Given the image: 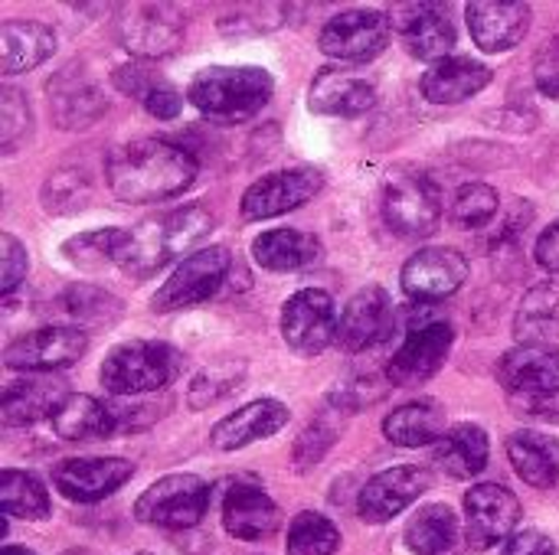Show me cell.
<instances>
[{
    "mask_svg": "<svg viewBox=\"0 0 559 555\" xmlns=\"http://www.w3.org/2000/svg\"><path fill=\"white\" fill-rule=\"evenodd\" d=\"M134 478V464L124 458H69L52 471L56 491L72 504H98Z\"/></svg>",
    "mask_w": 559,
    "mask_h": 555,
    "instance_id": "cell-15",
    "label": "cell"
},
{
    "mask_svg": "<svg viewBox=\"0 0 559 555\" xmlns=\"http://www.w3.org/2000/svg\"><path fill=\"white\" fill-rule=\"evenodd\" d=\"M141 101H144V108H147L154 118H160V121H174V118L180 114V108H183L180 92H177L167 79H160Z\"/></svg>",
    "mask_w": 559,
    "mask_h": 555,
    "instance_id": "cell-46",
    "label": "cell"
},
{
    "mask_svg": "<svg viewBox=\"0 0 559 555\" xmlns=\"http://www.w3.org/2000/svg\"><path fill=\"white\" fill-rule=\"evenodd\" d=\"M26 131H29V105H26L23 92L7 85L0 92V147L7 154L16 150L20 137H26Z\"/></svg>",
    "mask_w": 559,
    "mask_h": 555,
    "instance_id": "cell-43",
    "label": "cell"
},
{
    "mask_svg": "<svg viewBox=\"0 0 559 555\" xmlns=\"http://www.w3.org/2000/svg\"><path fill=\"white\" fill-rule=\"evenodd\" d=\"M468 278V262L462 252L436 245V249H419L406 265H403V291L413 301H442L455 294Z\"/></svg>",
    "mask_w": 559,
    "mask_h": 555,
    "instance_id": "cell-17",
    "label": "cell"
},
{
    "mask_svg": "<svg viewBox=\"0 0 559 555\" xmlns=\"http://www.w3.org/2000/svg\"><path fill=\"white\" fill-rule=\"evenodd\" d=\"M242 379H246V363H236V360L213 363V366H206L203 373L193 376L187 402H190L193 412H203V409L229 399L236 389H242Z\"/></svg>",
    "mask_w": 559,
    "mask_h": 555,
    "instance_id": "cell-38",
    "label": "cell"
},
{
    "mask_svg": "<svg viewBox=\"0 0 559 555\" xmlns=\"http://www.w3.org/2000/svg\"><path fill=\"white\" fill-rule=\"evenodd\" d=\"M488 82H491V69L485 62H475L468 56H452L445 62H436L423 75V95L436 105H459L478 95Z\"/></svg>",
    "mask_w": 559,
    "mask_h": 555,
    "instance_id": "cell-28",
    "label": "cell"
},
{
    "mask_svg": "<svg viewBox=\"0 0 559 555\" xmlns=\"http://www.w3.org/2000/svg\"><path fill=\"white\" fill-rule=\"evenodd\" d=\"M66 389L52 379H13L3 389L0 399V419L3 425H33L39 419H52V412L62 406Z\"/></svg>",
    "mask_w": 559,
    "mask_h": 555,
    "instance_id": "cell-31",
    "label": "cell"
},
{
    "mask_svg": "<svg viewBox=\"0 0 559 555\" xmlns=\"http://www.w3.org/2000/svg\"><path fill=\"white\" fill-rule=\"evenodd\" d=\"M337 307L321 288L295 291L282 307V337L298 357H318L337 343Z\"/></svg>",
    "mask_w": 559,
    "mask_h": 555,
    "instance_id": "cell-8",
    "label": "cell"
},
{
    "mask_svg": "<svg viewBox=\"0 0 559 555\" xmlns=\"http://www.w3.org/2000/svg\"><path fill=\"white\" fill-rule=\"evenodd\" d=\"M252 258L265 272H298L321 258V242L301 229H269L252 242Z\"/></svg>",
    "mask_w": 559,
    "mask_h": 555,
    "instance_id": "cell-33",
    "label": "cell"
},
{
    "mask_svg": "<svg viewBox=\"0 0 559 555\" xmlns=\"http://www.w3.org/2000/svg\"><path fill=\"white\" fill-rule=\"evenodd\" d=\"M210 507V484L197 474H167L134 504V517L160 530H190Z\"/></svg>",
    "mask_w": 559,
    "mask_h": 555,
    "instance_id": "cell-6",
    "label": "cell"
},
{
    "mask_svg": "<svg viewBox=\"0 0 559 555\" xmlns=\"http://www.w3.org/2000/svg\"><path fill=\"white\" fill-rule=\"evenodd\" d=\"M105 180L121 203H160L197 180V160L170 141L141 137L108 154Z\"/></svg>",
    "mask_w": 559,
    "mask_h": 555,
    "instance_id": "cell-1",
    "label": "cell"
},
{
    "mask_svg": "<svg viewBox=\"0 0 559 555\" xmlns=\"http://www.w3.org/2000/svg\"><path fill=\"white\" fill-rule=\"evenodd\" d=\"M324 186V173L314 167H292V170H275L259 177L246 193H242V219L246 222H262L285 216L308 200H314Z\"/></svg>",
    "mask_w": 559,
    "mask_h": 555,
    "instance_id": "cell-11",
    "label": "cell"
},
{
    "mask_svg": "<svg viewBox=\"0 0 559 555\" xmlns=\"http://www.w3.org/2000/svg\"><path fill=\"white\" fill-rule=\"evenodd\" d=\"M383 216L403 239H426L442 222V193L423 170H390L383 186Z\"/></svg>",
    "mask_w": 559,
    "mask_h": 555,
    "instance_id": "cell-5",
    "label": "cell"
},
{
    "mask_svg": "<svg viewBox=\"0 0 559 555\" xmlns=\"http://www.w3.org/2000/svg\"><path fill=\"white\" fill-rule=\"evenodd\" d=\"M0 555H36V553H29V550H23V546H3V553Z\"/></svg>",
    "mask_w": 559,
    "mask_h": 555,
    "instance_id": "cell-50",
    "label": "cell"
},
{
    "mask_svg": "<svg viewBox=\"0 0 559 555\" xmlns=\"http://www.w3.org/2000/svg\"><path fill=\"white\" fill-rule=\"evenodd\" d=\"M183 39V16L164 3L134 7L121 20V43L138 56H167Z\"/></svg>",
    "mask_w": 559,
    "mask_h": 555,
    "instance_id": "cell-23",
    "label": "cell"
},
{
    "mask_svg": "<svg viewBox=\"0 0 559 555\" xmlns=\"http://www.w3.org/2000/svg\"><path fill=\"white\" fill-rule=\"evenodd\" d=\"M272 75L259 65H210L193 75L187 95L193 108L219 124L255 118L272 98Z\"/></svg>",
    "mask_w": 559,
    "mask_h": 555,
    "instance_id": "cell-3",
    "label": "cell"
},
{
    "mask_svg": "<svg viewBox=\"0 0 559 555\" xmlns=\"http://www.w3.org/2000/svg\"><path fill=\"white\" fill-rule=\"evenodd\" d=\"M452 343H455V330L445 321H426V324L409 327L403 347L386 363L390 386L409 389V386H423L426 379H432L445 366Z\"/></svg>",
    "mask_w": 559,
    "mask_h": 555,
    "instance_id": "cell-9",
    "label": "cell"
},
{
    "mask_svg": "<svg viewBox=\"0 0 559 555\" xmlns=\"http://www.w3.org/2000/svg\"><path fill=\"white\" fill-rule=\"evenodd\" d=\"M508 458L524 484L537 491L559 484V438L554 435L521 429L508 438Z\"/></svg>",
    "mask_w": 559,
    "mask_h": 555,
    "instance_id": "cell-27",
    "label": "cell"
},
{
    "mask_svg": "<svg viewBox=\"0 0 559 555\" xmlns=\"http://www.w3.org/2000/svg\"><path fill=\"white\" fill-rule=\"evenodd\" d=\"M180 366L183 360L174 347L157 343V340H134V343L115 347L105 357L98 376L111 396H144L174 383Z\"/></svg>",
    "mask_w": 559,
    "mask_h": 555,
    "instance_id": "cell-4",
    "label": "cell"
},
{
    "mask_svg": "<svg viewBox=\"0 0 559 555\" xmlns=\"http://www.w3.org/2000/svg\"><path fill=\"white\" fill-rule=\"evenodd\" d=\"M128 239H131L128 229H88V232H79V236L66 239L62 255H66V262H72L82 272H98V268H105L111 262L118 265Z\"/></svg>",
    "mask_w": 559,
    "mask_h": 555,
    "instance_id": "cell-36",
    "label": "cell"
},
{
    "mask_svg": "<svg viewBox=\"0 0 559 555\" xmlns=\"http://www.w3.org/2000/svg\"><path fill=\"white\" fill-rule=\"evenodd\" d=\"M531 3H495V0H475L465 7V20L472 29V39L481 52H508L514 49L527 29H531Z\"/></svg>",
    "mask_w": 559,
    "mask_h": 555,
    "instance_id": "cell-20",
    "label": "cell"
},
{
    "mask_svg": "<svg viewBox=\"0 0 559 555\" xmlns=\"http://www.w3.org/2000/svg\"><path fill=\"white\" fill-rule=\"evenodd\" d=\"M498 383L527 402H547L559 396V350L554 347H514L498 363Z\"/></svg>",
    "mask_w": 559,
    "mask_h": 555,
    "instance_id": "cell-16",
    "label": "cell"
},
{
    "mask_svg": "<svg viewBox=\"0 0 559 555\" xmlns=\"http://www.w3.org/2000/svg\"><path fill=\"white\" fill-rule=\"evenodd\" d=\"M498 206H501V196H498L495 186H488V183H465L455 193V200H452L449 219L459 229H481V226H488L498 216Z\"/></svg>",
    "mask_w": 559,
    "mask_h": 555,
    "instance_id": "cell-41",
    "label": "cell"
},
{
    "mask_svg": "<svg viewBox=\"0 0 559 555\" xmlns=\"http://www.w3.org/2000/svg\"><path fill=\"white\" fill-rule=\"evenodd\" d=\"M501 555H557V543L540 530H521L504 543Z\"/></svg>",
    "mask_w": 559,
    "mask_h": 555,
    "instance_id": "cell-47",
    "label": "cell"
},
{
    "mask_svg": "<svg viewBox=\"0 0 559 555\" xmlns=\"http://www.w3.org/2000/svg\"><path fill=\"white\" fill-rule=\"evenodd\" d=\"M210 232H213L210 209H203V206L170 209L164 216L144 219L131 232L118 265L131 278H147V275L160 272L164 265H170L174 258H180V262L190 258L193 255L190 249H197Z\"/></svg>",
    "mask_w": 559,
    "mask_h": 555,
    "instance_id": "cell-2",
    "label": "cell"
},
{
    "mask_svg": "<svg viewBox=\"0 0 559 555\" xmlns=\"http://www.w3.org/2000/svg\"><path fill=\"white\" fill-rule=\"evenodd\" d=\"M432 487V474L426 468H390L380 471L377 478H370L360 491L357 500V514L364 523H390L393 517H400L406 507H413L426 491Z\"/></svg>",
    "mask_w": 559,
    "mask_h": 555,
    "instance_id": "cell-13",
    "label": "cell"
},
{
    "mask_svg": "<svg viewBox=\"0 0 559 555\" xmlns=\"http://www.w3.org/2000/svg\"><path fill=\"white\" fill-rule=\"evenodd\" d=\"M160 79H164V75H157V72L147 69V65H121V69L115 72V85H118L121 92H128V95H138V98H144Z\"/></svg>",
    "mask_w": 559,
    "mask_h": 555,
    "instance_id": "cell-48",
    "label": "cell"
},
{
    "mask_svg": "<svg viewBox=\"0 0 559 555\" xmlns=\"http://www.w3.org/2000/svg\"><path fill=\"white\" fill-rule=\"evenodd\" d=\"M393 26L403 36V46L409 49V56L423 59V62H445L452 59L455 49V26L449 20V10L439 3H409L400 10V16H393Z\"/></svg>",
    "mask_w": 559,
    "mask_h": 555,
    "instance_id": "cell-19",
    "label": "cell"
},
{
    "mask_svg": "<svg viewBox=\"0 0 559 555\" xmlns=\"http://www.w3.org/2000/svg\"><path fill=\"white\" fill-rule=\"evenodd\" d=\"M26 268H29L26 249L20 245V239L3 232L0 236V291H3V298H10L16 291V285L26 278Z\"/></svg>",
    "mask_w": 559,
    "mask_h": 555,
    "instance_id": "cell-44",
    "label": "cell"
},
{
    "mask_svg": "<svg viewBox=\"0 0 559 555\" xmlns=\"http://www.w3.org/2000/svg\"><path fill=\"white\" fill-rule=\"evenodd\" d=\"M534 82L547 98L559 101V36L540 46V52L534 59Z\"/></svg>",
    "mask_w": 559,
    "mask_h": 555,
    "instance_id": "cell-45",
    "label": "cell"
},
{
    "mask_svg": "<svg viewBox=\"0 0 559 555\" xmlns=\"http://www.w3.org/2000/svg\"><path fill=\"white\" fill-rule=\"evenodd\" d=\"M341 546L337 527L321 514H298L288 527V555H334Z\"/></svg>",
    "mask_w": 559,
    "mask_h": 555,
    "instance_id": "cell-39",
    "label": "cell"
},
{
    "mask_svg": "<svg viewBox=\"0 0 559 555\" xmlns=\"http://www.w3.org/2000/svg\"><path fill=\"white\" fill-rule=\"evenodd\" d=\"M308 105L314 114L328 118H357L377 105V85L347 69H321L311 82Z\"/></svg>",
    "mask_w": 559,
    "mask_h": 555,
    "instance_id": "cell-21",
    "label": "cell"
},
{
    "mask_svg": "<svg viewBox=\"0 0 559 555\" xmlns=\"http://www.w3.org/2000/svg\"><path fill=\"white\" fill-rule=\"evenodd\" d=\"M488 455H491V442L481 425H455L436 445L439 468L455 481L478 478L488 468Z\"/></svg>",
    "mask_w": 559,
    "mask_h": 555,
    "instance_id": "cell-32",
    "label": "cell"
},
{
    "mask_svg": "<svg viewBox=\"0 0 559 555\" xmlns=\"http://www.w3.org/2000/svg\"><path fill=\"white\" fill-rule=\"evenodd\" d=\"M393 330V301L383 288H364L357 291L341 321H337V347L347 353H364L377 343H383Z\"/></svg>",
    "mask_w": 559,
    "mask_h": 555,
    "instance_id": "cell-18",
    "label": "cell"
},
{
    "mask_svg": "<svg viewBox=\"0 0 559 555\" xmlns=\"http://www.w3.org/2000/svg\"><path fill=\"white\" fill-rule=\"evenodd\" d=\"M383 435H386V442H393L400 448L436 445L445 435V409L436 399L406 402L383 419Z\"/></svg>",
    "mask_w": 559,
    "mask_h": 555,
    "instance_id": "cell-30",
    "label": "cell"
},
{
    "mask_svg": "<svg viewBox=\"0 0 559 555\" xmlns=\"http://www.w3.org/2000/svg\"><path fill=\"white\" fill-rule=\"evenodd\" d=\"M514 337L521 347H550L559 337V288L540 285L527 291L518 317H514Z\"/></svg>",
    "mask_w": 559,
    "mask_h": 555,
    "instance_id": "cell-34",
    "label": "cell"
},
{
    "mask_svg": "<svg viewBox=\"0 0 559 555\" xmlns=\"http://www.w3.org/2000/svg\"><path fill=\"white\" fill-rule=\"evenodd\" d=\"M233 268V255L226 245H210V249H197L190 258H183L174 275L157 288L151 307L167 314V311H183V307H197L203 301H210L226 275Z\"/></svg>",
    "mask_w": 559,
    "mask_h": 555,
    "instance_id": "cell-7",
    "label": "cell"
},
{
    "mask_svg": "<svg viewBox=\"0 0 559 555\" xmlns=\"http://www.w3.org/2000/svg\"><path fill=\"white\" fill-rule=\"evenodd\" d=\"M0 510H3V517L46 520L49 517V494L33 474L7 468L0 474Z\"/></svg>",
    "mask_w": 559,
    "mask_h": 555,
    "instance_id": "cell-37",
    "label": "cell"
},
{
    "mask_svg": "<svg viewBox=\"0 0 559 555\" xmlns=\"http://www.w3.org/2000/svg\"><path fill=\"white\" fill-rule=\"evenodd\" d=\"M285 425H288V406L285 402L255 399V402L236 409L233 415H226L223 422H216L210 442H213L216 451H239V448H249L255 442L272 438Z\"/></svg>",
    "mask_w": 559,
    "mask_h": 555,
    "instance_id": "cell-22",
    "label": "cell"
},
{
    "mask_svg": "<svg viewBox=\"0 0 559 555\" xmlns=\"http://www.w3.org/2000/svg\"><path fill=\"white\" fill-rule=\"evenodd\" d=\"M62 304H66V314L85 327V324H115L121 317V301L102 288H92V285H75L62 294Z\"/></svg>",
    "mask_w": 559,
    "mask_h": 555,
    "instance_id": "cell-40",
    "label": "cell"
},
{
    "mask_svg": "<svg viewBox=\"0 0 559 555\" xmlns=\"http://www.w3.org/2000/svg\"><path fill=\"white\" fill-rule=\"evenodd\" d=\"M46 92H49V108H52V118L59 128H88L108 108V101L95 88V82L85 79L82 72H75V65L59 72L56 79H49Z\"/></svg>",
    "mask_w": 559,
    "mask_h": 555,
    "instance_id": "cell-25",
    "label": "cell"
},
{
    "mask_svg": "<svg viewBox=\"0 0 559 555\" xmlns=\"http://www.w3.org/2000/svg\"><path fill=\"white\" fill-rule=\"evenodd\" d=\"M521 500L501 484H478L465 494V527L472 550H491L514 536Z\"/></svg>",
    "mask_w": 559,
    "mask_h": 555,
    "instance_id": "cell-14",
    "label": "cell"
},
{
    "mask_svg": "<svg viewBox=\"0 0 559 555\" xmlns=\"http://www.w3.org/2000/svg\"><path fill=\"white\" fill-rule=\"evenodd\" d=\"M459 540V520L452 507L429 504L406 527V546L416 555H445Z\"/></svg>",
    "mask_w": 559,
    "mask_h": 555,
    "instance_id": "cell-35",
    "label": "cell"
},
{
    "mask_svg": "<svg viewBox=\"0 0 559 555\" xmlns=\"http://www.w3.org/2000/svg\"><path fill=\"white\" fill-rule=\"evenodd\" d=\"M534 255H537V265H540L544 272L559 275V219L554 222V226H547V229H544V236L537 239Z\"/></svg>",
    "mask_w": 559,
    "mask_h": 555,
    "instance_id": "cell-49",
    "label": "cell"
},
{
    "mask_svg": "<svg viewBox=\"0 0 559 555\" xmlns=\"http://www.w3.org/2000/svg\"><path fill=\"white\" fill-rule=\"evenodd\" d=\"M88 173L79 167H62L52 170L49 180L43 183V206L49 213H75L88 203Z\"/></svg>",
    "mask_w": 559,
    "mask_h": 555,
    "instance_id": "cell-42",
    "label": "cell"
},
{
    "mask_svg": "<svg viewBox=\"0 0 559 555\" xmlns=\"http://www.w3.org/2000/svg\"><path fill=\"white\" fill-rule=\"evenodd\" d=\"M85 350H88V334L82 327H39L7 343L3 366L16 373H52L79 363Z\"/></svg>",
    "mask_w": 559,
    "mask_h": 555,
    "instance_id": "cell-12",
    "label": "cell"
},
{
    "mask_svg": "<svg viewBox=\"0 0 559 555\" xmlns=\"http://www.w3.org/2000/svg\"><path fill=\"white\" fill-rule=\"evenodd\" d=\"M49 425H52V432L62 442H88V438H111V435H118L111 406L98 402L95 396H85V393L66 396L62 406L52 412Z\"/></svg>",
    "mask_w": 559,
    "mask_h": 555,
    "instance_id": "cell-29",
    "label": "cell"
},
{
    "mask_svg": "<svg viewBox=\"0 0 559 555\" xmlns=\"http://www.w3.org/2000/svg\"><path fill=\"white\" fill-rule=\"evenodd\" d=\"M393 20L380 10H344L331 16L318 36L324 56L341 62H367L380 56L390 43Z\"/></svg>",
    "mask_w": 559,
    "mask_h": 555,
    "instance_id": "cell-10",
    "label": "cell"
},
{
    "mask_svg": "<svg viewBox=\"0 0 559 555\" xmlns=\"http://www.w3.org/2000/svg\"><path fill=\"white\" fill-rule=\"evenodd\" d=\"M223 527L236 540L259 543L278 530V507L265 491L252 484H236L223 500Z\"/></svg>",
    "mask_w": 559,
    "mask_h": 555,
    "instance_id": "cell-24",
    "label": "cell"
},
{
    "mask_svg": "<svg viewBox=\"0 0 559 555\" xmlns=\"http://www.w3.org/2000/svg\"><path fill=\"white\" fill-rule=\"evenodd\" d=\"M56 52V33L36 20H7L0 26V72L16 75L43 65Z\"/></svg>",
    "mask_w": 559,
    "mask_h": 555,
    "instance_id": "cell-26",
    "label": "cell"
}]
</instances>
